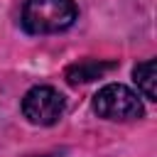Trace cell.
I'll list each match as a JSON object with an SVG mask.
<instances>
[{"label": "cell", "instance_id": "4", "mask_svg": "<svg viewBox=\"0 0 157 157\" xmlns=\"http://www.w3.org/2000/svg\"><path fill=\"white\" fill-rule=\"evenodd\" d=\"M132 78H135L140 93H142L147 101H157V91H155V83H157L155 59H145V61H140V64L132 69Z\"/></svg>", "mask_w": 157, "mask_h": 157}, {"label": "cell", "instance_id": "5", "mask_svg": "<svg viewBox=\"0 0 157 157\" xmlns=\"http://www.w3.org/2000/svg\"><path fill=\"white\" fill-rule=\"evenodd\" d=\"M108 69H113V64H101V61H78L74 66L66 69V81L69 83H86V81H93L98 78L101 74H105Z\"/></svg>", "mask_w": 157, "mask_h": 157}, {"label": "cell", "instance_id": "3", "mask_svg": "<svg viewBox=\"0 0 157 157\" xmlns=\"http://www.w3.org/2000/svg\"><path fill=\"white\" fill-rule=\"evenodd\" d=\"M22 115L32 125H54L64 115V96L52 86H34L22 98Z\"/></svg>", "mask_w": 157, "mask_h": 157}, {"label": "cell", "instance_id": "1", "mask_svg": "<svg viewBox=\"0 0 157 157\" xmlns=\"http://www.w3.org/2000/svg\"><path fill=\"white\" fill-rule=\"evenodd\" d=\"M76 15L74 0H25L20 22L29 34H54L69 29Z\"/></svg>", "mask_w": 157, "mask_h": 157}, {"label": "cell", "instance_id": "2", "mask_svg": "<svg viewBox=\"0 0 157 157\" xmlns=\"http://www.w3.org/2000/svg\"><path fill=\"white\" fill-rule=\"evenodd\" d=\"M93 110L105 120H135L142 115L137 93L123 83H108L93 96Z\"/></svg>", "mask_w": 157, "mask_h": 157}]
</instances>
